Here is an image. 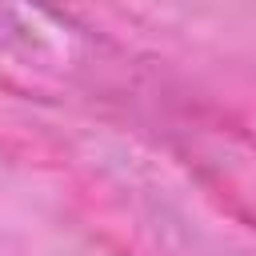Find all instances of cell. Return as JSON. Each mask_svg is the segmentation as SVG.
Wrapping results in <instances>:
<instances>
[]
</instances>
